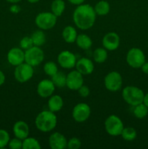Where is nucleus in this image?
Returning <instances> with one entry per match:
<instances>
[{
    "label": "nucleus",
    "mask_w": 148,
    "mask_h": 149,
    "mask_svg": "<svg viewBox=\"0 0 148 149\" xmlns=\"http://www.w3.org/2000/svg\"><path fill=\"white\" fill-rule=\"evenodd\" d=\"M96 14L94 7L89 4H82L77 6L73 14V20L77 28L83 31L93 27L96 20Z\"/></svg>",
    "instance_id": "nucleus-1"
},
{
    "label": "nucleus",
    "mask_w": 148,
    "mask_h": 149,
    "mask_svg": "<svg viewBox=\"0 0 148 149\" xmlns=\"http://www.w3.org/2000/svg\"><path fill=\"white\" fill-rule=\"evenodd\" d=\"M57 124V117L54 112L45 110L40 112L35 119L36 128L42 132H49L53 130Z\"/></svg>",
    "instance_id": "nucleus-2"
},
{
    "label": "nucleus",
    "mask_w": 148,
    "mask_h": 149,
    "mask_svg": "<svg viewBox=\"0 0 148 149\" xmlns=\"http://www.w3.org/2000/svg\"><path fill=\"white\" fill-rule=\"evenodd\" d=\"M144 92L135 86H126L122 90V97L126 103L135 106L143 103Z\"/></svg>",
    "instance_id": "nucleus-3"
},
{
    "label": "nucleus",
    "mask_w": 148,
    "mask_h": 149,
    "mask_svg": "<svg viewBox=\"0 0 148 149\" xmlns=\"http://www.w3.org/2000/svg\"><path fill=\"white\" fill-rule=\"evenodd\" d=\"M57 17L52 12H42L36 16L35 23L41 30H49L55 27L57 23Z\"/></svg>",
    "instance_id": "nucleus-4"
},
{
    "label": "nucleus",
    "mask_w": 148,
    "mask_h": 149,
    "mask_svg": "<svg viewBox=\"0 0 148 149\" xmlns=\"http://www.w3.org/2000/svg\"><path fill=\"white\" fill-rule=\"evenodd\" d=\"M104 128L108 135L111 136H119L121 135L124 125L120 117L112 114L104 121Z\"/></svg>",
    "instance_id": "nucleus-5"
},
{
    "label": "nucleus",
    "mask_w": 148,
    "mask_h": 149,
    "mask_svg": "<svg viewBox=\"0 0 148 149\" xmlns=\"http://www.w3.org/2000/svg\"><path fill=\"white\" fill-rule=\"evenodd\" d=\"M44 59V52L41 47L33 46L30 49L25 50V62L31 66H37Z\"/></svg>",
    "instance_id": "nucleus-6"
},
{
    "label": "nucleus",
    "mask_w": 148,
    "mask_h": 149,
    "mask_svg": "<svg viewBox=\"0 0 148 149\" xmlns=\"http://www.w3.org/2000/svg\"><path fill=\"white\" fill-rule=\"evenodd\" d=\"M126 62L133 68H139L145 62V55L143 51L137 47L129 49L126 55Z\"/></svg>",
    "instance_id": "nucleus-7"
},
{
    "label": "nucleus",
    "mask_w": 148,
    "mask_h": 149,
    "mask_svg": "<svg viewBox=\"0 0 148 149\" xmlns=\"http://www.w3.org/2000/svg\"><path fill=\"white\" fill-rule=\"evenodd\" d=\"M33 67L26 62L15 66L14 71L15 79L20 83L27 82L33 77Z\"/></svg>",
    "instance_id": "nucleus-8"
},
{
    "label": "nucleus",
    "mask_w": 148,
    "mask_h": 149,
    "mask_svg": "<svg viewBox=\"0 0 148 149\" xmlns=\"http://www.w3.org/2000/svg\"><path fill=\"white\" fill-rule=\"evenodd\" d=\"M104 84L108 91L117 92L120 90L123 84V78L120 74L118 71H111L105 76L104 79Z\"/></svg>",
    "instance_id": "nucleus-9"
},
{
    "label": "nucleus",
    "mask_w": 148,
    "mask_h": 149,
    "mask_svg": "<svg viewBox=\"0 0 148 149\" xmlns=\"http://www.w3.org/2000/svg\"><path fill=\"white\" fill-rule=\"evenodd\" d=\"M91 108L87 103H79L75 105L72 111L73 119L78 123H83L89 118Z\"/></svg>",
    "instance_id": "nucleus-10"
},
{
    "label": "nucleus",
    "mask_w": 148,
    "mask_h": 149,
    "mask_svg": "<svg viewBox=\"0 0 148 149\" xmlns=\"http://www.w3.org/2000/svg\"><path fill=\"white\" fill-rule=\"evenodd\" d=\"M76 57L69 50H63L58 55L57 62L62 68L65 69H71L75 66Z\"/></svg>",
    "instance_id": "nucleus-11"
},
{
    "label": "nucleus",
    "mask_w": 148,
    "mask_h": 149,
    "mask_svg": "<svg viewBox=\"0 0 148 149\" xmlns=\"http://www.w3.org/2000/svg\"><path fill=\"white\" fill-rule=\"evenodd\" d=\"M84 84V75L77 70L71 71L66 76V87L71 90H78Z\"/></svg>",
    "instance_id": "nucleus-12"
},
{
    "label": "nucleus",
    "mask_w": 148,
    "mask_h": 149,
    "mask_svg": "<svg viewBox=\"0 0 148 149\" xmlns=\"http://www.w3.org/2000/svg\"><path fill=\"white\" fill-rule=\"evenodd\" d=\"M55 86L51 79H42L36 87L37 94L42 98H47L52 95L55 90Z\"/></svg>",
    "instance_id": "nucleus-13"
},
{
    "label": "nucleus",
    "mask_w": 148,
    "mask_h": 149,
    "mask_svg": "<svg viewBox=\"0 0 148 149\" xmlns=\"http://www.w3.org/2000/svg\"><path fill=\"white\" fill-rule=\"evenodd\" d=\"M102 42L103 47L107 51H114L120 46V39L119 35L115 32H109L103 36Z\"/></svg>",
    "instance_id": "nucleus-14"
},
{
    "label": "nucleus",
    "mask_w": 148,
    "mask_h": 149,
    "mask_svg": "<svg viewBox=\"0 0 148 149\" xmlns=\"http://www.w3.org/2000/svg\"><path fill=\"white\" fill-rule=\"evenodd\" d=\"M7 58L9 63L17 66L25 62V51L20 47H13L9 50Z\"/></svg>",
    "instance_id": "nucleus-15"
},
{
    "label": "nucleus",
    "mask_w": 148,
    "mask_h": 149,
    "mask_svg": "<svg viewBox=\"0 0 148 149\" xmlns=\"http://www.w3.org/2000/svg\"><path fill=\"white\" fill-rule=\"evenodd\" d=\"M68 140L65 135L59 132H55L51 134L49 138V146L52 149L67 148Z\"/></svg>",
    "instance_id": "nucleus-16"
},
{
    "label": "nucleus",
    "mask_w": 148,
    "mask_h": 149,
    "mask_svg": "<svg viewBox=\"0 0 148 149\" xmlns=\"http://www.w3.org/2000/svg\"><path fill=\"white\" fill-rule=\"evenodd\" d=\"M75 68L78 72L83 75H89L92 74L94 69V63L87 58H81L76 61Z\"/></svg>",
    "instance_id": "nucleus-17"
},
{
    "label": "nucleus",
    "mask_w": 148,
    "mask_h": 149,
    "mask_svg": "<svg viewBox=\"0 0 148 149\" xmlns=\"http://www.w3.org/2000/svg\"><path fill=\"white\" fill-rule=\"evenodd\" d=\"M15 137L24 140L29 136V126L24 121H17L15 123L12 128Z\"/></svg>",
    "instance_id": "nucleus-18"
},
{
    "label": "nucleus",
    "mask_w": 148,
    "mask_h": 149,
    "mask_svg": "<svg viewBox=\"0 0 148 149\" xmlns=\"http://www.w3.org/2000/svg\"><path fill=\"white\" fill-rule=\"evenodd\" d=\"M64 105L63 99L59 95H52L48 100L47 106L49 111L54 112H58L62 109Z\"/></svg>",
    "instance_id": "nucleus-19"
},
{
    "label": "nucleus",
    "mask_w": 148,
    "mask_h": 149,
    "mask_svg": "<svg viewBox=\"0 0 148 149\" xmlns=\"http://www.w3.org/2000/svg\"><path fill=\"white\" fill-rule=\"evenodd\" d=\"M62 36L65 42L72 44L75 42L76 38L78 36V33H77L76 29L73 26H67L62 30Z\"/></svg>",
    "instance_id": "nucleus-20"
},
{
    "label": "nucleus",
    "mask_w": 148,
    "mask_h": 149,
    "mask_svg": "<svg viewBox=\"0 0 148 149\" xmlns=\"http://www.w3.org/2000/svg\"><path fill=\"white\" fill-rule=\"evenodd\" d=\"M75 43L79 48L84 49V50H86V49H89L92 45V40L88 35L85 34V33H81V34L78 35L76 40H75Z\"/></svg>",
    "instance_id": "nucleus-21"
},
{
    "label": "nucleus",
    "mask_w": 148,
    "mask_h": 149,
    "mask_svg": "<svg viewBox=\"0 0 148 149\" xmlns=\"http://www.w3.org/2000/svg\"><path fill=\"white\" fill-rule=\"evenodd\" d=\"M94 9L97 15L104 16L110 13V6L108 1L105 0H101L95 4Z\"/></svg>",
    "instance_id": "nucleus-22"
},
{
    "label": "nucleus",
    "mask_w": 148,
    "mask_h": 149,
    "mask_svg": "<svg viewBox=\"0 0 148 149\" xmlns=\"http://www.w3.org/2000/svg\"><path fill=\"white\" fill-rule=\"evenodd\" d=\"M32 41H33V46L41 47L46 42V35L44 33L43 30H36L33 32L30 36Z\"/></svg>",
    "instance_id": "nucleus-23"
},
{
    "label": "nucleus",
    "mask_w": 148,
    "mask_h": 149,
    "mask_svg": "<svg viewBox=\"0 0 148 149\" xmlns=\"http://www.w3.org/2000/svg\"><path fill=\"white\" fill-rule=\"evenodd\" d=\"M65 10V3L63 0H54L51 4V11L57 17L62 15Z\"/></svg>",
    "instance_id": "nucleus-24"
},
{
    "label": "nucleus",
    "mask_w": 148,
    "mask_h": 149,
    "mask_svg": "<svg viewBox=\"0 0 148 149\" xmlns=\"http://www.w3.org/2000/svg\"><path fill=\"white\" fill-rule=\"evenodd\" d=\"M107 58V50L104 47H99L93 52V59L97 63H103Z\"/></svg>",
    "instance_id": "nucleus-25"
},
{
    "label": "nucleus",
    "mask_w": 148,
    "mask_h": 149,
    "mask_svg": "<svg viewBox=\"0 0 148 149\" xmlns=\"http://www.w3.org/2000/svg\"><path fill=\"white\" fill-rule=\"evenodd\" d=\"M66 76L61 71H58L56 74L52 77V81L55 87L62 88L66 86Z\"/></svg>",
    "instance_id": "nucleus-26"
},
{
    "label": "nucleus",
    "mask_w": 148,
    "mask_h": 149,
    "mask_svg": "<svg viewBox=\"0 0 148 149\" xmlns=\"http://www.w3.org/2000/svg\"><path fill=\"white\" fill-rule=\"evenodd\" d=\"M40 143L33 137H27L23 140V149H40Z\"/></svg>",
    "instance_id": "nucleus-27"
},
{
    "label": "nucleus",
    "mask_w": 148,
    "mask_h": 149,
    "mask_svg": "<svg viewBox=\"0 0 148 149\" xmlns=\"http://www.w3.org/2000/svg\"><path fill=\"white\" fill-rule=\"evenodd\" d=\"M120 135L124 141H132L136 139L137 133H136V131L134 128L127 127L123 128Z\"/></svg>",
    "instance_id": "nucleus-28"
},
{
    "label": "nucleus",
    "mask_w": 148,
    "mask_h": 149,
    "mask_svg": "<svg viewBox=\"0 0 148 149\" xmlns=\"http://www.w3.org/2000/svg\"><path fill=\"white\" fill-rule=\"evenodd\" d=\"M133 115L137 119H143L148 113V108L143 103L133 106Z\"/></svg>",
    "instance_id": "nucleus-29"
},
{
    "label": "nucleus",
    "mask_w": 148,
    "mask_h": 149,
    "mask_svg": "<svg viewBox=\"0 0 148 149\" xmlns=\"http://www.w3.org/2000/svg\"><path fill=\"white\" fill-rule=\"evenodd\" d=\"M44 71L46 75L52 77L58 71L57 65L53 61H47L44 65Z\"/></svg>",
    "instance_id": "nucleus-30"
},
{
    "label": "nucleus",
    "mask_w": 148,
    "mask_h": 149,
    "mask_svg": "<svg viewBox=\"0 0 148 149\" xmlns=\"http://www.w3.org/2000/svg\"><path fill=\"white\" fill-rule=\"evenodd\" d=\"M10 138L8 132L5 130L0 129V148H3L8 146Z\"/></svg>",
    "instance_id": "nucleus-31"
},
{
    "label": "nucleus",
    "mask_w": 148,
    "mask_h": 149,
    "mask_svg": "<svg viewBox=\"0 0 148 149\" xmlns=\"http://www.w3.org/2000/svg\"><path fill=\"white\" fill-rule=\"evenodd\" d=\"M33 46V41L30 36H24L20 42V47L23 50H27Z\"/></svg>",
    "instance_id": "nucleus-32"
},
{
    "label": "nucleus",
    "mask_w": 148,
    "mask_h": 149,
    "mask_svg": "<svg viewBox=\"0 0 148 149\" xmlns=\"http://www.w3.org/2000/svg\"><path fill=\"white\" fill-rule=\"evenodd\" d=\"M9 148L11 149H21L23 148V140L18 138H14L10 139L8 143Z\"/></svg>",
    "instance_id": "nucleus-33"
},
{
    "label": "nucleus",
    "mask_w": 148,
    "mask_h": 149,
    "mask_svg": "<svg viewBox=\"0 0 148 149\" xmlns=\"http://www.w3.org/2000/svg\"><path fill=\"white\" fill-rule=\"evenodd\" d=\"M81 146V141L78 138H71L68 141L67 148L69 149H78Z\"/></svg>",
    "instance_id": "nucleus-34"
},
{
    "label": "nucleus",
    "mask_w": 148,
    "mask_h": 149,
    "mask_svg": "<svg viewBox=\"0 0 148 149\" xmlns=\"http://www.w3.org/2000/svg\"><path fill=\"white\" fill-rule=\"evenodd\" d=\"M78 93L81 97H87L90 95V90L86 85L83 84L78 90Z\"/></svg>",
    "instance_id": "nucleus-35"
},
{
    "label": "nucleus",
    "mask_w": 148,
    "mask_h": 149,
    "mask_svg": "<svg viewBox=\"0 0 148 149\" xmlns=\"http://www.w3.org/2000/svg\"><path fill=\"white\" fill-rule=\"evenodd\" d=\"M10 10L11 13H15V14H17V13H20V10H21V8H20V7L17 4H17H13L10 7Z\"/></svg>",
    "instance_id": "nucleus-36"
},
{
    "label": "nucleus",
    "mask_w": 148,
    "mask_h": 149,
    "mask_svg": "<svg viewBox=\"0 0 148 149\" xmlns=\"http://www.w3.org/2000/svg\"><path fill=\"white\" fill-rule=\"evenodd\" d=\"M71 4H73V5H76L78 6L80 4H84L85 0H68Z\"/></svg>",
    "instance_id": "nucleus-37"
},
{
    "label": "nucleus",
    "mask_w": 148,
    "mask_h": 149,
    "mask_svg": "<svg viewBox=\"0 0 148 149\" xmlns=\"http://www.w3.org/2000/svg\"><path fill=\"white\" fill-rule=\"evenodd\" d=\"M141 68H142V71H143L145 74H148V62H146V61H145V63L142 65Z\"/></svg>",
    "instance_id": "nucleus-38"
},
{
    "label": "nucleus",
    "mask_w": 148,
    "mask_h": 149,
    "mask_svg": "<svg viewBox=\"0 0 148 149\" xmlns=\"http://www.w3.org/2000/svg\"><path fill=\"white\" fill-rule=\"evenodd\" d=\"M4 81H5V75L3 73V71L0 70V86L2 85L4 83Z\"/></svg>",
    "instance_id": "nucleus-39"
},
{
    "label": "nucleus",
    "mask_w": 148,
    "mask_h": 149,
    "mask_svg": "<svg viewBox=\"0 0 148 149\" xmlns=\"http://www.w3.org/2000/svg\"><path fill=\"white\" fill-rule=\"evenodd\" d=\"M143 103L148 108V93H147V94L145 95V96H144Z\"/></svg>",
    "instance_id": "nucleus-40"
},
{
    "label": "nucleus",
    "mask_w": 148,
    "mask_h": 149,
    "mask_svg": "<svg viewBox=\"0 0 148 149\" xmlns=\"http://www.w3.org/2000/svg\"><path fill=\"white\" fill-rule=\"evenodd\" d=\"M5 1H7V2L12 3V4H17V3L20 2V1H22V0H5Z\"/></svg>",
    "instance_id": "nucleus-41"
},
{
    "label": "nucleus",
    "mask_w": 148,
    "mask_h": 149,
    "mask_svg": "<svg viewBox=\"0 0 148 149\" xmlns=\"http://www.w3.org/2000/svg\"><path fill=\"white\" fill-rule=\"evenodd\" d=\"M29 3H31V4H35V3L39 2V0H27Z\"/></svg>",
    "instance_id": "nucleus-42"
}]
</instances>
